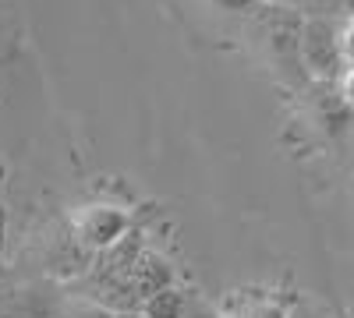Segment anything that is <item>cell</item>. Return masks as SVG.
Here are the masks:
<instances>
[{
    "label": "cell",
    "mask_w": 354,
    "mask_h": 318,
    "mask_svg": "<svg viewBox=\"0 0 354 318\" xmlns=\"http://www.w3.org/2000/svg\"><path fill=\"white\" fill-rule=\"evenodd\" d=\"M298 50L308 74L315 78H340L344 74V53H340V28L326 18H308L298 32Z\"/></svg>",
    "instance_id": "obj_1"
},
{
    "label": "cell",
    "mask_w": 354,
    "mask_h": 318,
    "mask_svg": "<svg viewBox=\"0 0 354 318\" xmlns=\"http://www.w3.org/2000/svg\"><path fill=\"white\" fill-rule=\"evenodd\" d=\"M64 304L43 283H0V318H61Z\"/></svg>",
    "instance_id": "obj_2"
},
{
    "label": "cell",
    "mask_w": 354,
    "mask_h": 318,
    "mask_svg": "<svg viewBox=\"0 0 354 318\" xmlns=\"http://www.w3.org/2000/svg\"><path fill=\"white\" fill-rule=\"evenodd\" d=\"M121 234H124V219L117 216V212H106V209H93V212L85 216V223H82V237L88 244L103 248V251L113 248Z\"/></svg>",
    "instance_id": "obj_3"
},
{
    "label": "cell",
    "mask_w": 354,
    "mask_h": 318,
    "mask_svg": "<svg viewBox=\"0 0 354 318\" xmlns=\"http://www.w3.org/2000/svg\"><path fill=\"white\" fill-rule=\"evenodd\" d=\"M188 308H192V297L181 290V286L170 283L142 304V318H185Z\"/></svg>",
    "instance_id": "obj_4"
},
{
    "label": "cell",
    "mask_w": 354,
    "mask_h": 318,
    "mask_svg": "<svg viewBox=\"0 0 354 318\" xmlns=\"http://www.w3.org/2000/svg\"><path fill=\"white\" fill-rule=\"evenodd\" d=\"M61 318H117V311H106V308H100V304H75V308H64L61 311Z\"/></svg>",
    "instance_id": "obj_5"
},
{
    "label": "cell",
    "mask_w": 354,
    "mask_h": 318,
    "mask_svg": "<svg viewBox=\"0 0 354 318\" xmlns=\"http://www.w3.org/2000/svg\"><path fill=\"white\" fill-rule=\"evenodd\" d=\"M340 53H344V68H354V18L340 28Z\"/></svg>",
    "instance_id": "obj_6"
},
{
    "label": "cell",
    "mask_w": 354,
    "mask_h": 318,
    "mask_svg": "<svg viewBox=\"0 0 354 318\" xmlns=\"http://www.w3.org/2000/svg\"><path fill=\"white\" fill-rule=\"evenodd\" d=\"M337 81H340V96L354 106V68H344V74H340Z\"/></svg>",
    "instance_id": "obj_7"
},
{
    "label": "cell",
    "mask_w": 354,
    "mask_h": 318,
    "mask_svg": "<svg viewBox=\"0 0 354 318\" xmlns=\"http://www.w3.org/2000/svg\"><path fill=\"white\" fill-rule=\"evenodd\" d=\"M245 318H287V315H283L277 304H255V308H252Z\"/></svg>",
    "instance_id": "obj_8"
},
{
    "label": "cell",
    "mask_w": 354,
    "mask_h": 318,
    "mask_svg": "<svg viewBox=\"0 0 354 318\" xmlns=\"http://www.w3.org/2000/svg\"><path fill=\"white\" fill-rule=\"evenodd\" d=\"M185 318H223L216 308H209V304H198V301H192V308H188V315Z\"/></svg>",
    "instance_id": "obj_9"
},
{
    "label": "cell",
    "mask_w": 354,
    "mask_h": 318,
    "mask_svg": "<svg viewBox=\"0 0 354 318\" xmlns=\"http://www.w3.org/2000/svg\"><path fill=\"white\" fill-rule=\"evenodd\" d=\"M216 4L223 11H248V8H255V0H216Z\"/></svg>",
    "instance_id": "obj_10"
},
{
    "label": "cell",
    "mask_w": 354,
    "mask_h": 318,
    "mask_svg": "<svg viewBox=\"0 0 354 318\" xmlns=\"http://www.w3.org/2000/svg\"><path fill=\"white\" fill-rule=\"evenodd\" d=\"M4 43H8V28H4V21H0V53H4Z\"/></svg>",
    "instance_id": "obj_11"
}]
</instances>
